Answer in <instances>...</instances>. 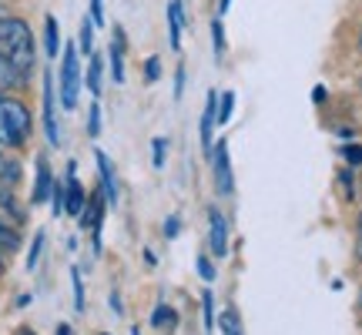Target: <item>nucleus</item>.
<instances>
[{
	"instance_id": "1",
	"label": "nucleus",
	"mask_w": 362,
	"mask_h": 335,
	"mask_svg": "<svg viewBox=\"0 0 362 335\" xmlns=\"http://www.w3.org/2000/svg\"><path fill=\"white\" fill-rule=\"evenodd\" d=\"M0 54L17 67V74L24 81L34 74V67H37V40H34V30H30L27 20L11 17V13L0 20Z\"/></svg>"
},
{
	"instance_id": "2",
	"label": "nucleus",
	"mask_w": 362,
	"mask_h": 335,
	"mask_svg": "<svg viewBox=\"0 0 362 335\" xmlns=\"http://www.w3.org/2000/svg\"><path fill=\"white\" fill-rule=\"evenodd\" d=\"M81 88H84V78H81V51H78V44L71 40V44H64V51H61V74H57V98H61L64 111L78 107Z\"/></svg>"
},
{
	"instance_id": "3",
	"label": "nucleus",
	"mask_w": 362,
	"mask_h": 335,
	"mask_svg": "<svg viewBox=\"0 0 362 335\" xmlns=\"http://www.w3.org/2000/svg\"><path fill=\"white\" fill-rule=\"evenodd\" d=\"M34 128V117L24 101L4 94V148H24Z\"/></svg>"
},
{
	"instance_id": "4",
	"label": "nucleus",
	"mask_w": 362,
	"mask_h": 335,
	"mask_svg": "<svg viewBox=\"0 0 362 335\" xmlns=\"http://www.w3.org/2000/svg\"><path fill=\"white\" fill-rule=\"evenodd\" d=\"M40 114H44V134H47V144H51V148H61V124H57V84H54L51 71H44Z\"/></svg>"
},
{
	"instance_id": "5",
	"label": "nucleus",
	"mask_w": 362,
	"mask_h": 335,
	"mask_svg": "<svg viewBox=\"0 0 362 335\" xmlns=\"http://www.w3.org/2000/svg\"><path fill=\"white\" fill-rule=\"evenodd\" d=\"M84 205H88V188L78 181V165L71 161V165H67V178H64V215L81 218Z\"/></svg>"
},
{
	"instance_id": "6",
	"label": "nucleus",
	"mask_w": 362,
	"mask_h": 335,
	"mask_svg": "<svg viewBox=\"0 0 362 335\" xmlns=\"http://www.w3.org/2000/svg\"><path fill=\"white\" fill-rule=\"evenodd\" d=\"M211 161H215V192H218L221 198H232L235 178H232V161H228V144L215 141V148H211Z\"/></svg>"
},
{
	"instance_id": "7",
	"label": "nucleus",
	"mask_w": 362,
	"mask_h": 335,
	"mask_svg": "<svg viewBox=\"0 0 362 335\" xmlns=\"http://www.w3.org/2000/svg\"><path fill=\"white\" fill-rule=\"evenodd\" d=\"M208 248L215 258L228 255V218L215 205L208 208Z\"/></svg>"
},
{
	"instance_id": "8",
	"label": "nucleus",
	"mask_w": 362,
	"mask_h": 335,
	"mask_svg": "<svg viewBox=\"0 0 362 335\" xmlns=\"http://www.w3.org/2000/svg\"><path fill=\"white\" fill-rule=\"evenodd\" d=\"M94 161H98V178H101V194L107 205H117L121 188H117V175H115V161L104 155L101 148H94Z\"/></svg>"
},
{
	"instance_id": "9",
	"label": "nucleus",
	"mask_w": 362,
	"mask_h": 335,
	"mask_svg": "<svg viewBox=\"0 0 362 335\" xmlns=\"http://www.w3.org/2000/svg\"><path fill=\"white\" fill-rule=\"evenodd\" d=\"M215 124H218V90L208 94V104H205V111H202V124H198L202 151L205 155H211V148H215Z\"/></svg>"
},
{
	"instance_id": "10",
	"label": "nucleus",
	"mask_w": 362,
	"mask_h": 335,
	"mask_svg": "<svg viewBox=\"0 0 362 335\" xmlns=\"http://www.w3.org/2000/svg\"><path fill=\"white\" fill-rule=\"evenodd\" d=\"M51 192H54L51 161H47L44 155H37V171H34V192H30V205H44V201H51Z\"/></svg>"
},
{
	"instance_id": "11",
	"label": "nucleus",
	"mask_w": 362,
	"mask_h": 335,
	"mask_svg": "<svg viewBox=\"0 0 362 335\" xmlns=\"http://www.w3.org/2000/svg\"><path fill=\"white\" fill-rule=\"evenodd\" d=\"M0 218L11 221L13 228L24 225V208H21L17 194H13V184H4V181H0Z\"/></svg>"
},
{
	"instance_id": "12",
	"label": "nucleus",
	"mask_w": 362,
	"mask_h": 335,
	"mask_svg": "<svg viewBox=\"0 0 362 335\" xmlns=\"http://www.w3.org/2000/svg\"><path fill=\"white\" fill-rule=\"evenodd\" d=\"M107 64H111L115 84H124V27H115V37L107 47Z\"/></svg>"
},
{
	"instance_id": "13",
	"label": "nucleus",
	"mask_w": 362,
	"mask_h": 335,
	"mask_svg": "<svg viewBox=\"0 0 362 335\" xmlns=\"http://www.w3.org/2000/svg\"><path fill=\"white\" fill-rule=\"evenodd\" d=\"M101 81H104V57L101 54H90L88 57V71H84V88L94 94V98H101Z\"/></svg>"
},
{
	"instance_id": "14",
	"label": "nucleus",
	"mask_w": 362,
	"mask_h": 335,
	"mask_svg": "<svg viewBox=\"0 0 362 335\" xmlns=\"http://www.w3.org/2000/svg\"><path fill=\"white\" fill-rule=\"evenodd\" d=\"M181 34H185V11H181V0L168 4V44L178 51L181 47Z\"/></svg>"
},
{
	"instance_id": "15",
	"label": "nucleus",
	"mask_w": 362,
	"mask_h": 335,
	"mask_svg": "<svg viewBox=\"0 0 362 335\" xmlns=\"http://www.w3.org/2000/svg\"><path fill=\"white\" fill-rule=\"evenodd\" d=\"M24 84H27V81L17 74V67H13L11 61L0 54V94H7V90H21Z\"/></svg>"
},
{
	"instance_id": "16",
	"label": "nucleus",
	"mask_w": 362,
	"mask_h": 335,
	"mask_svg": "<svg viewBox=\"0 0 362 335\" xmlns=\"http://www.w3.org/2000/svg\"><path fill=\"white\" fill-rule=\"evenodd\" d=\"M44 54L47 57H61V30H57V17L44 20Z\"/></svg>"
},
{
	"instance_id": "17",
	"label": "nucleus",
	"mask_w": 362,
	"mask_h": 335,
	"mask_svg": "<svg viewBox=\"0 0 362 335\" xmlns=\"http://www.w3.org/2000/svg\"><path fill=\"white\" fill-rule=\"evenodd\" d=\"M21 175H24V171H21V161L11 158L4 148H0V181H4V184H17Z\"/></svg>"
},
{
	"instance_id": "18",
	"label": "nucleus",
	"mask_w": 362,
	"mask_h": 335,
	"mask_svg": "<svg viewBox=\"0 0 362 335\" xmlns=\"http://www.w3.org/2000/svg\"><path fill=\"white\" fill-rule=\"evenodd\" d=\"M17 245H21V235H17V228H13L11 221L0 218V255H4V252H7V255H11V252H17Z\"/></svg>"
},
{
	"instance_id": "19",
	"label": "nucleus",
	"mask_w": 362,
	"mask_h": 335,
	"mask_svg": "<svg viewBox=\"0 0 362 335\" xmlns=\"http://www.w3.org/2000/svg\"><path fill=\"white\" fill-rule=\"evenodd\" d=\"M151 325H155V329H165V332H171V329L178 325V312L168 309V305H158V309L151 312Z\"/></svg>"
},
{
	"instance_id": "20",
	"label": "nucleus",
	"mask_w": 362,
	"mask_h": 335,
	"mask_svg": "<svg viewBox=\"0 0 362 335\" xmlns=\"http://www.w3.org/2000/svg\"><path fill=\"white\" fill-rule=\"evenodd\" d=\"M78 51H84L88 57L94 54V20H90V17H84V20H81V30H78Z\"/></svg>"
},
{
	"instance_id": "21",
	"label": "nucleus",
	"mask_w": 362,
	"mask_h": 335,
	"mask_svg": "<svg viewBox=\"0 0 362 335\" xmlns=\"http://www.w3.org/2000/svg\"><path fill=\"white\" fill-rule=\"evenodd\" d=\"M235 114V94L232 90H221L218 94V124H228Z\"/></svg>"
},
{
	"instance_id": "22",
	"label": "nucleus",
	"mask_w": 362,
	"mask_h": 335,
	"mask_svg": "<svg viewBox=\"0 0 362 335\" xmlns=\"http://www.w3.org/2000/svg\"><path fill=\"white\" fill-rule=\"evenodd\" d=\"M202 322H205V335L215 332V298H211V292L202 295Z\"/></svg>"
},
{
	"instance_id": "23",
	"label": "nucleus",
	"mask_w": 362,
	"mask_h": 335,
	"mask_svg": "<svg viewBox=\"0 0 362 335\" xmlns=\"http://www.w3.org/2000/svg\"><path fill=\"white\" fill-rule=\"evenodd\" d=\"M44 242H47V235H44V232H37V235H34V242H30V252H27V269H30V271L37 269L40 252H44Z\"/></svg>"
},
{
	"instance_id": "24",
	"label": "nucleus",
	"mask_w": 362,
	"mask_h": 335,
	"mask_svg": "<svg viewBox=\"0 0 362 335\" xmlns=\"http://www.w3.org/2000/svg\"><path fill=\"white\" fill-rule=\"evenodd\" d=\"M101 134V104L94 98V104L88 107V138H98Z\"/></svg>"
},
{
	"instance_id": "25",
	"label": "nucleus",
	"mask_w": 362,
	"mask_h": 335,
	"mask_svg": "<svg viewBox=\"0 0 362 335\" xmlns=\"http://www.w3.org/2000/svg\"><path fill=\"white\" fill-rule=\"evenodd\" d=\"M71 285H74V309L84 312V278H81V269H71Z\"/></svg>"
},
{
	"instance_id": "26",
	"label": "nucleus",
	"mask_w": 362,
	"mask_h": 335,
	"mask_svg": "<svg viewBox=\"0 0 362 335\" xmlns=\"http://www.w3.org/2000/svg\"><path fill=\"white\" fill-rule=\"evenodd\" d=\"M221 329H225V335H242V319H238V312L228 309L225 315H221Z\"/></svg>"
},
{
	"instance_id": "27",
	"label": "nucleus",
	"mask_w": 362,
	"mask_h": 335,
	"mask_svg": "<svg viewBox=\"0 0 362 335\" xmlns=\"http://www.w3.org/2000/svg\"><path fill=\"white\" fill-rule=\"evenodd\" d=\"M194 265H198V278H202V282H215V278H218V275H215V265H211V258L208 255H198L194 258Z\"/></svg>"
},
{
	"instance_id": "28",
	"label": "nucleus",
	"mask_w": 362,
	"mask_h": 335,
	"mask_svg": "<svg viewBox=\"0 0 362 335\" xmlns=\"http://www.w3.org/2000/svg\"><path fill=\"white\" fill-rule=\"evenodd\" d=\"M151 155H155V168L161 171V168H165V158H168V138H155V141H151Z\"/></svg>"
},
{
	"instance_id": "29",
	"label": "nucleus",
	"mask_w": 362,
	"mask_h": 335,
	"mask_svg": "<svg viewBox=\"0 0 362 335\" xmlns=\"http://www.w3.org/2000/svg\"><path fill=\"white\" fill-rule=\"evenodd\" d=\"M51 211H54V215H64V181H54V192H51Z\"/></svg>"
},
{
	"instance_id": "30",
	"label": "nucleus",
	"mask_w": 362,
	"mask_h": 335,
	"mask_svg": "<svg viewBox=\"0 0 362 335\" xmlns=\"http://www.w3.org/2000/svg\"><path fill=\"white\" fill-rule=\"evenodd\" d=\"M211 40H215V54H225V27H221V17L211 20Z\"/></svg>"
},
{
	"instance_id": "31",
	"label": "nucleus",
	"mask_w": 362,
	"mask_h": 335,
	"mask_svg": "<svg viewBox=\"0 0 362 335\" xmlns=\"http://www.w3.org/2000/svg\"><path fill=\"white\" fill-rule=\"evenodd\" d=\"M158 78H161V57H148V61H144V81L155 84Z\"/></svg>"
},
{
	"instance_id": "32",
	"label": "nucleus",
	"mask_w": 362,
	"mask_h": 335,
	"mask_svg": "<svg viewBox=\"0 0 362 335\" xmlns=\"http://www.w3.org/2000/svg\"><path fill=\"white\" fill-rule=\"evenodd\" d=\"M88 17L94 20V27H104V0H90Z\"/></svg>"
},
{
	"instance_id": "33",
	"label": "nucleus",
	"mask_w": 362,
	"mask_h": 335,
	"mask_svg": "<svg viewBox=\"0 0 362 335\" xmlns=\"http://www.w3.org/2000/svg\"><path fill=\"white\" fill-rule=\"evenodd\" d=\"M178 232H181V218H178V215L165 218V238H178Z\"/></svg>"
},
{
	"instance_id": "34",
	"label": "nucleus",
	"mask_w": 362,
	"mask_h": 335,
	"mask_svg": "<svg viewBox=\"0 0 362 335\" xmlns=\"http://www.w3.org/2000/svg\"><path fill=\"white\" fill-rule=\"evenodd\" d=\"M342 155H346V161H349V165H362V148H342Z\"/></svg>"
},
{
	"instance_id": "35",
	"label": "nucleus",
	"mask_w": 362,
	"mask_h": 335,
	"mask_svg": "<svg viewBox=\"0 0 362 335\" xmlns=\"http://www.w3.org/2000/svg\"><path fill=\"white\" fill-rule=\"evenodd\" d=\"M181 94H185V67H178L175 74V101H181Z\"/></svg>"
},
{
	"instance_id": "36",
	"label": "nucleus",
	"mask_w": 362,
	"mask_h": 335,
	"mask_svg": "<svg viewBox=\"0 0 362 335\" xmlns=\"http://www.w3.org/2000/svg\"><path fill=\"white\" fill-rule=\"evenodd\" d=\"M111 309H115V315H121V312H124V309H121V298H117V292H111Z\"/></svg>"
},
{
	"instance_id": "37",
	"label": "nucleus",
	"mask_w": 362,
	"mask_h": 335,
	"mask_svg": "<svg viewBox=\"0 0 362 335\" xmlns=\"http://www.w3.org/2000/svg\"><path fill=\"white\" fill-rule=\"evenodd\" d=\"M228 11H232V0H218V17H225Z\"/></svg>"
},
{
	"instance_id": "38",
	"label": "nucleus",
	"mask_w": 362,
	"mask_h": 335,
	"mask_svg": "<svg viewBox=\"0 0 362 335\" xmlns=\"http://www.w3.org/2000/svg\"><path fill=\"white\" fill-rule=\"evenodd\" d=\"M54 335H71V325H67V322H61V325H57V332H54Z\"/></svg>"
},
{
	"instance_id": "39",
	"label": "nucleus",
	"mask_w": 362,
	"mask_h": 335,
	"mask_svg": "<svg viewBox=\"0 0 362 335\" xmlns=\"http://www.w3.org/2000/svg\"><path fill=\"white\" fill-rule=\"evenodd\" d=\"M4 17H7V11H4V7H0V20H4Z\"/></svg>"
},
{
	"instance_id": "40",
	"label": "nucleus",
	"mask_w": 362,
	"mask_h": 335,
	"mask_svg": "<svg viewBox=\"0 0 362 335\" xmlns=\"http://www.w3.org/2000/svg\"><path fill=\"white\" fill-rule=\"evenodd\" d=\"M0 275H4V255H0Z\"/></svg>"
},
{
	"instance_id": "41",
	"label": "nucleus",
	"mask_w": 362,
	"mask_h": 335,
	"mask_svg": "<svg viewBox=\"0 0 362 335\" xmlns=\"http://www.w3.org/2000/svg\"><path fill=\"white\" fill-rule=\"evenodd\" d=\"M131 335H141V332H138V329H131Z\"/></svg>"
},
{
	"instance_id": "42",
	"label": "nucleus",
	"mask_w": 362,
	"mask_h": 335,
	"mask_svg": "<svg viewBox=\"0 0 362 335\" xmlns=\"http://www.w3.org/2000/svg\"><path fill=\"white\" fill-rule=\"evenodd\" d=\"M359 228H362V215H359Z\"/></svg>"
},
{
	"instance_id": "43",
	"label": "nucleus",
	"mask_w": 362,
	"mask_h": 335,
	"mask_svg": "<svg viewBox=\"0 0 362 335\" xmlns=\"http://www.w3.org/2000/svg\"><path fill=\"white\" fill-rule=\"evenodd\" d=\"M359 47H362V34H359Z\"/></svg>"
},
{
	"instance_id": "44",
	"label": "nucleus",
	"mask_w": 362,
	"mask_h": 335,
	"mask_svg": "<svg viewBox=\"0 0 362 335\" xmlns=\"http://www.w3.org/2000/svg\"><path fill=\"white\" fill-rule=\"evenodd\" d=\"M21 335H30V332H21Z\"/></svg>"
},
{
	"instance_id": "45",
	"label": "nucleus",
	"mask_w": 362,
	"mask_h": 335,
	"mask_svg": "<svg viewBox=\"0 0 362 335\" xmlns=\"http://www.w3.org/2000/svg\"><path fill=\"white\" fill-rule=\"evenodd\" d=\"M101 335H107V332H101Z\"/></svg>"
}]
</instances>
